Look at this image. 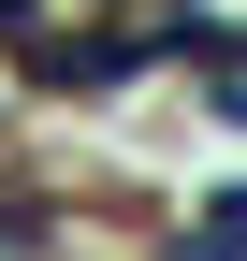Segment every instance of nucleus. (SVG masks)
<instances>
[{
  "label": "nucleus",
  "instance_id": "nucleus-1",
  "mask_svg": "<svg viewBox=\"0 0 247 261\" xmlns=\"http://www.w3.org/2000/svg\"><path fill=\"white\" fill-rule=\"evenodd\" d=\"M175 261H247V189H218V203H204V232L175 247Z\"/></svg>",
  "mask_w": 247,
  "mask_h": 261
}]
</instances>
